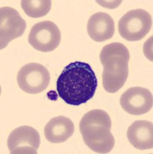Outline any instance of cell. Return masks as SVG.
<instances>
[{"label": "cell", "instance_id": "obj_6", "mask_svg": "<svg viewBox=\"0 0 153 154\" xmlns=\"http://www.w3.org/2000/svg\"><path fill=\"white\" fill-rule=\"evenodd\" d=\"M28 40L35 49L48 53L58 47L61 40V33L53 22H40L32 27Z\"/></svg>", "mask_w": 153, "mask_h": 154}, {"label": "cell", "instance_id": "obj_13", "mask_svg": "<svg viewBox=\"0 0 153 154\" xmlns=\"http://www.w3.org/2000/svg\"><path fill=\"white\" fill-rule=\"evenodd\" d=\"M50 0H23L21 6L28 16L40 18L46 16L51 9Z\"/></svg>", "mask_w": 153, "mask_h": 154}, {"label": "cell", "instance_id": "obj_9", "mask_svg": "<svg viewBox=\"0 0 153 154\" xmlns=\"http://www.w3.org/2000/svg\"><path fill=\"white\" fill-rule=\"evenodd\" d=\"M120 104L128 113L143 115L152 108V93L145 88L138 86L129 88L121 96Z\"/></svg>", "mask_w": 153, "mask_h": 154}, {"label": "cell", "instance_id": "obj_5", "mask_svg": "<svg viewBox=\"0 0 153 154\" xmlns=\"http://www.w3.org/2000/svg\"><path fill=\"white\" fill-rule=\"evenodd\" d=\"M50 75L47 69L41 64L28 63L20 69L17 82L20 89L29 94H38L48 87Z\"/></svg>", "mask_w": 153, "mask_h": 154}, {"label": "cell", "instance_id": "obj_8", "mask_svg": "<svg viewBox=\"0 0 153 154\" xmlns=\"http://www.w3.org/2000/svg\"><path fill=\"white\" fill-rule=\"evenodd\" d=\"M27 23L13 8L0 9V48L4 49L9 42L24 33Z\"/></svg>", "mask_w": 153, "mask_h": 154}, {"label": "cell", "instance_id": "obj_4", "mask_svg": "<svg viewBox=\"0 0 153 154\" xmlns=\"http://www.w3.org/2000/svg\"><path fill=\"white\" fill-rule=\"evenodd\" d=\"M152 17L144 9H133L124 15L118 22V32L128 41H139L149 32Z\"/></svg>", "mask_w": 153, "mask_h": 154}, {"label": "cell", "instance_id": "obj_2", "mask_svg": "<svg viewBox=\"0 0 153 154\" xmlns=\"http://www.w3.org/2000/svg\"><path fill=\"white\" fill-rule=\"evenodd\" d=\"M100 59L104 66L103 87L107 93H117L125 85L129 76V49L124 44L112 42L104 46Z\"/></svg>", "mask_w": 153, "mask_h": 154}, {"label": "cell", "instance_id": "obj_10", "mask_svg": "<svg viewBox=\"0 0 153 154\" xmlns=\"http://www.w3.org/2000/svg\"><path fill=\"white\" fill-rule=\"evenodd\" d=\"M114 22L110 15L99 12L92 15L88 22V35L96 42H104L114 34Z\"/></svg>", "mask_w": 153, "mask_h": 154}, {"label": "cell", "instance_id": "obj_3", "mask_svg": "<svg viewBox=\"0 0 153 154\" xmlns=\"http://www.w3.org/2000/svg\"><path fill=\"white\" fill-rule=\"evenodd\" d=\"M111 128L109 115L101 109L89 111L80 122V132L85 144L97 153H108L114 148V139Z\"/></svg>", "mask_w": 153, "mask_h": 154}, {"label": "cell", "instance_id": "obj_1", "mask_svg": "<svg viewBox=\"0 0 153 154\" xmlns=\"http://www.w3.org/2000/svg\"><path fill=\"white\" fill-rule=\"evenodd\" d=\"M97 87L95 72L89 64L76 61L63 69L56 82L58 96L66 103L80 106L93 98Z\"/></svg>", "mask_w": 153, "mask_h": 154}, {"label": "cell", "instance_id": "obj_12", "mask_svg": "<svg viewBox=\"0 0 153 154\" xmlns=\"http://www.w3.org/2000/svg\"><path fill=\"white\" fill-rule=\"evenodd\" d=\"M74 133V124L71 119L60 116L51 119L44 128L46 140L53 143L67 141Z\"/></svg>", "mask_w": 153, "mask_h": 154}, {"label": "cell", "instance_id": "obj_11", "mask_svg": "<svg viewBox=\"0 0 153 154\" xmlns=\"http://www.w3.org/2000/svg\"><path fill=\"white\" fill-rule=\"evenodd\" d=\"M127 137L130 143L138 149L153 148V124L147 120H137L129 126Z\"/></svg>", "mask_w": 153, "mask_h": 154}, {"label": "cell", "instance_id": "obj_7", "mask_svg": "<svg viewBox=\"0 0 153 154\" xmlns=\"http://www.w3.org/2000/svg\"><path fill=\"white\" fill-rule=\"evenodd\" d=\"M11 154H37L40 145L39 133L29 126L12 130L7 141Z\"/></svg>", "mask_w": 153, "mask_h": 154}]
</instances>
